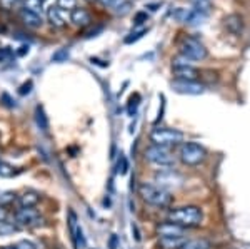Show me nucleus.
Returning <instances> with one entry per match:
<instances>
[{
  "instance_id": "nucleus-1",
  "label": "nucleus",
  "mask_w": 250,
  "mask_h": 249,
  "mask_svg": "<svg viewBox=\"0 0 250 249\" xmlns=\"http://www.w3.org/2000/svg\"><path fill=\"white\" fill-rule=\"evenodd\" d=\"M205 214L204 209L195 204H185V206L170 207L167 212V221L179 224L184 229H197L204 224Z\"/></svg>"
},
{
  "instance_id": "nucleus-2",
  "label": "nucleus",
  "mask_w": 250,
  "mask_h": 249,
  "mask_svg": "<svg viewBox=\"0 0 250 249\" xmlns=\"http://www.w3.org/2000/svg\"><path fill=\"white\" fill-rule=\"evenodd\" d=\"M139 196L145 204L157 209H170L173 196L170 191L157 186L155 182H142L139 186Z\"/></svg>"
},
{
  "instance_id": "nucleus-3",
  "label": "nucleus",
  "mask_w": 250,
  "mask_h": 249,
  "mask_svg": "<svg viewBox=\"0 0 250 249\" xmlns=\"http://www.w3.org/2000/svg\"><path fill=\"white\" fill-rule=\"evenodd\" d=\"M208 152L202 146V144L195 142V140H184L179 146V152H177V159L187 167H197L202 166L207 160Z\"/></svg>"
},
{
  "instance_id": "nucleus-4",
  "label": "nucleus",
  "mask_w": 250,
  "mask_h": 249,
  "mask_svg": "<svg viewBox=\"0 0 250 249\" xmlns=\"http://www.w3.org/2000/svg\"><path fill=\"white\" fill-rule=\"evenodd\" d=\"M148 139H150L152 144L155 146H162V147H175L180 146V144L185 140V136L182 131L179 129H172V127H154L148 134Z\"/></svg>"
},
{
  "instance_id": "nucleus-5",
  "label": "nucleus",
  "mask_w": 250,
  "mask_h": 249,
  "mask_svg": "<svg viewBox=\"0 0 250 249\" xmlns=\"http://www.w3.org/2000/svg\"><path fill=\"white\" fill-rule=\"evenodd\" d=\"M145 160L150 164H154L160 169V167H173L175 166V156L172 154L168 147H162V146H155V144H150V146L145 149L144 152Z\"/></svg>"
},
{
  "instance_id": "nucleus-6",
  "label": "nucleus",
  "mask_w": 250,
  "mask_h": 249,
  "mask_svg": "<svg viewBox=\"0 0 250 249\" xmlns=\"http://www.w3.org/2000/svg\"><path fill=\"white\" fill-rule=\"evenodd\" d=\"M14 221L17 229H30V227H39L43 224L42 214L35 207H20L14 212Z\"/></svg>"
},
{
  "instance_id": "nucleus-7",
  "label": "nucleus",
  "mask_w": 250,
  "mask_h": 249,
  "mask_svg": "<svg viewBox=\"0 0 250 249\" xmlns=\"http://www.w3.org/2000/svg\"><path fill=\"white\" fill-rule=\"evenodd\" d=\"M154 182L167 191L172 189V187L175 189V187H180L184 184V176L173 167H160L154 174Z\"/></svg>"
},
{
  "instance_id": "nucleus-8",
  "label": "nucleus",
  "mask_w": 250,
  "mask_h": 249,
  "mask_svg": "<svg viewBox=\"0 0 250 249\" xmlns=\"http://www.w3.org/2000/svg\"><path fill=\"white\" fill-rule=\"evenodd\" d=\"M179 49H180V55L187 60H204L208 55L205 45L195 37H184Z\"/></svg>"
},
{
  "instance_id": "nucleus-9",
  "label": "nucleus",
  "mask_w": 250,
  "mask_h": 249,
  "mask_svg": "<svg viewBox=\"0 0 250 249\" xmlns=\"http://www.w3.org/2000/svg\"><path fill=\"white\" fill-rule=\"evenodd\" d=\"M172 72H173V77L177 80H197L199 79V70H197L192 64H188V60L184 57L173 59Z\"/></svg>"
},
{
  "instance_id": "nucleus-10",
  "label": "nucleus",
  "mask_w": 250,
  "mask_h": 249,
  "mask_svg": "<svg viewBox=\"0 0 250 249\" xmlns=\"http://www.w3.org/2000/svg\"><path fill=\"white\" fill-rule=\"evenodd\" d=\"M172 89L177 94L182 95H202L205 92V86L199 80H172Z\"/></svg>"
},
{
  "instance_id": "nucleus-11",
  "label": "nucleus",
  "mask_w": 250,
  "mask_h": 249,
  "mask_svg": "<svg viewBox=\"0 0 250 249\" xmlns=\"http://www.w3.org/2000/svg\"><path fill=\"white\" fill-rule=\"evenodd\" d=\"M157 238H173V236H185L187 229L180 227L179 224L172 223V221H162L155 226Z\"/></svg>"
},
{
  "instance_id": "nucleus-12",
  "label": "nucleus",
  "mask_w": 250,
  "mask_h": 249,
  "mask_svg": "<svg viewBox=\"0 0 250 249\" xmlns=\"http://www.w3.org/2000/svg\"><path fill=\"white\" fill-rule=\"evenodd\" d=\"M102 5L110 9L115 15H127L128 12L134 9L130 0H99Z\"/></svg>"
},
{
  "instance_id": "nucleus-13",
  "label": "nucleus",
  "mask_w": 250,
  "mask_h": 249,
  "mask_svg": "<svg viewBox=\"0 0 250 249\" xmlns=\"http://www.w3.org/2000/svg\"><path fill=\"white\" fill-rule=\"evenodd\" d=\"M187 236H173V238H157L159 249H182Z\"/></svg>"
},
{
  "instance_id": "nucleus-14",
  "label": "nucleus",
  "mask_w": 250,
  "mask_h": 249,
  "mask_svg": "<svg viewBox=\"0 0 250 249\" xmlns=\"http://www.w3.org/2000/svg\"><path fill=\"white\" fill-rule=\"evenodd\" d=\"M42 196L37 191H25L20 196H17V204L19 207H35L40 203Z\"/></svg>"
},
{
  "instance_id": "nucleus-15",
  "label": "nucleus",
  "mask_w": 250,
  "mask_h": 249,
  "mask_svg": "<svg viewBox=\"0 0 250 249\" xmlns=\"http://www.w3.org/2000/svg\"><path fill=\"white\" fill-rule=\"evenodd\" d=\"M70 20L77 27H87L90 23V14L82 7H75L74 10H70Z\"/></svg>"
},
{
  "instance_id": "nucleus-16",
  "label": "nucleus",
  "mask_w": 250,
  "mask_h": 249,
  "mask_svg": "<svg viewBox=\"0 0 250 249\" xmlns=\"http://www.w3.org/2000/svg\"><path fill=\"white\" fill-rule=\"evenodd\" d=\"M20 19H22V22L25 23L27 27H30V29H39V27H42V15L34 14V12H30L27 9L20 10Z\"/></svg>"
},
{
  "instance_id": "nucleus-17",
  "label": "nucleus",
  "mask_w": 250,
  "mask_h": 249,
  "mask_svg": "<svg viewBox=\"0 0 250 249\" xmlns=\"http://www.w3.org/2000/svg\"><path fill=\"white\" fill-rule=\"evenodd\" d=\"M224 22H225L227 30H230L232 34H235V35L242 34V30H244V20H242L240 15H237V14L227 15V17L224 19Z\"/></svg>"
},
{
  "instance_id": "nucleus-18",
  "label": "nucleus",
  "mask_w": 250,
  "mask_h": 249,
  "mask_svg": "<svg viewBox=\"0 0 250 249\" xmlns=\"http://www.w3.org/2000/svg\"><path fill=\"white\" fill-rule=\"evenodd\" d=\"M47 19L54 27H59V29L60 27H65V19H63L59 7H50V9L47 10Z\"/></svg>"
},
{
  "instance_id": "nucleus-19",
  "label": "nucleus",
  "mask_w": 250,
  "mask_h": 249,
  "mask_svg": "<svg viewBox=\"0 0 250 249\" xmlns=\"http://www.w3.org/2000/svg\"><path fill=\"white\" fill-rule=\"evenodd\" d=\"M182 249H212V243L207 238H193L185 241Z\"/></svg>"
},
{
  "instance_id": "nucleus-20",
  "label": "nucleus",
  "mask_w": 250,
  "mask_h": 249,
  "mask_svg": "<svg viewBox=\"0 0 250 249\" xmlns=\"http://www.w3.org/2000/svg\"><path fill=\"white\" fill-rule=\"evenodd\" d=\"M67 226H68V234H70V239H72V244H74L75 241V232L79 229V219H77V214H75V211H68V216H67Z\"/></svg>"
},
{
  "instance_id": "nucleus-21",
  "label": "nucleus",
  "mask_w": 250,
  "mask_h": 249,
  "mask_svg": "<svg viewBox=\"0 0 250 249\" xmlns=\"http://www.w3.org/2000/svg\"><path fill=\"white\" fill-rule=\"evenodd\" d=\"M19 169L12 164L5 162V160H0V178H14L19 174Z\"/></svg>"
},
{
  "instance_id": "nucleus-22",
  "label": "nucleus",
  "mask_w": 250,
  "mask_h": 249,
  "mask_svg": "<svg viewBox=\"0 0 250 249\" xmlns=\"http://www.w3.org/2000/svg\"><path fill=\"white\" fill-rule=\"evenodd\" d=\"M35 120H37V126L42 131H48V119L45 115V111H43L42 106L35 107Z\"/></svg>"
},
{
  "instance_id": "nucleus-23",
  "label": "nucleus",
  "mask_w": 250,
  "mask_h": 249,
  "mask_svg": "<svg viewBox=\"0 0 250 249\" xmlns=\"http://www.w3.org/2000/svg\"><path fill=\"white\" fill-rule=\"evenodd\" d=\"M23 9H27V10H30V12H34V14H42V10H43V2L42 0H25V7Z\"/></svg>"
},
{
  "instance_id": "nucleus-24",
  "label": "nucleus",
  "mask_w": 250,
  "mask_h": 249,
  "mask_svg": "<svg viewBox=\"0 0 250 249\" xmlns=\"http://www.w3.org/2000/svg\"><path fill=\"white\" fill-rule=\"evenodd\" d=\"M14 201H17V196H15L14 192H10V191L0 192V206L2 207L9 206V204H12Z\"/></svg>"
},
{
  "instance_id": "nucleus-25",
  "label": "nucleus",
  "mask_w": 250,
  "mask_h": 249,
  "mask_svg": "<svg viewBox=\"0 0 250 249\" xmlns=\"http://www.w3.org/2000/svg\"><path fill=\"white\" fill-rule=\"evenodd\" d=\"M144 34H147V29L135 30V32H132L130 35H127V37L124 39V42H125V44H134V42H137L139 39H142V37H144Z\"/></svg>"
},
{
  "instance_id": "nucleus-26",
  "label": "nucleus",
  "mask_w": 250,
  "mask_h": 249,
  "mask_svg": "<svg viewBox=\"0 0 250 249\" xmlns=\"http://www.w3.org/2000/svg\"><path fill=\"white\" fill-rule=\"evenodd\" d=\"M127 171H128V160L124 154H120L119 162H117V172H119L120 176H124V174H127Z\"/></svg>"
},
{
  "instance_id": "nucleus-27",
  "label": "nucleus",
  "mask_w": 250,
  "mask_h": 249,
  "mask_svg": "<svg viewBox=\"0 0 250 249\" xmlns=\"http://www.w3.org/2000/svg\"><path fill=\"white\" fill-rule=\"evenodd\" d=\"M57 7L60 10H74L77 7V0H57Z\"/></svg>"
},
{
  "instance_id": "nucleus-28",
  "label": "nucleus",
  "mask_w": 250,
  "mask_h": 249,
  "mask_svg": "<svg viewBox=\"0 0 250 249\" xmlns=\"http://www.w3.org/2000/svg\"><path fill=\"white\" fill-rule=\"evenodd\" d=\"M17 231V226L15 224H10V223H0V236H9L12 232Z\"/></svg>"
},
{
  "instance_id": "nucleus-29",
  "label": "nucleus",
  "mask_w": 250,
  "mask_h": 249,
  "mask_svg": "<svg viewBox=\"0 0 250 249\" xmlns=\"http://www.w3.org/2000/svg\"><path fill=\"white\" fill-rule=\"evenodd\" d=\"M12 248H14V249H37V246H35L32 241H27V239L17 241L15 244H12Z\"/></svg>"
},
{
  "instance_id": "nucleus-30",
  "label": "nucleus",
  "mask_w": 250,
  "mask_h": 249,
  "mask_svg": "<svg viewBox=\"0 0 250 249\" xmlns=\"http://www.w3.org/2000/svg\"><path fill=\"white\" fill-rule=\"evenodd\" d=\"M192 2H193V9L205 12V14H208V10H210V3L207 0H192Z\"/></svg>"
},
{
  "instance_id": "nucleus-31",
  "label": "nucleus",
  "mask_w": 250,
  "mask_h": 249,
  "mask_svg": "<svg viewBox=\"0 0 250 249\" xmlns=\"http://www.w3.org/2000/svg\"><path fill=\"white\" fill-rule=\"evenodd\" d=\"M67 59H68L67 49H59L54 55H52V60H54V62H65Z\"/></svg>"
},
{
  "instance_id": "nucleus-32",
  "label": "nucleus",
  "mask_w": 250,
  "mask_h": 249,
  "mask_svg": "<svg viewBox=\"0 0 250 249\" xmlns=\"http://www.w3.org/2000/svg\"><path fill=\"white\" fill-rule=\"evenodd\" d=\"M139 100H140L139 94H135V95H132V97H130V104H128V114H130V115L135 114L137 107H139Z\"/></svg>"
},
{
  "instance_id": "nucleus-33",
  "label": "nucleus",
  "mask_w": 250,
  "mask_h": 249,
  "mask_svg": "<svg viewBox=\"0 0 250 249\" xmlns=\"http://www.w3.org/2000/svg\"><path fill=\"white\" fill-rule=\"evenodd\" d=\"M19 3V0H0V9L2 10H12Z\"/></svg>"
},
{
  "instance_id": "nucleus-34",
  "label": "nucleus",
  "mask_w": 250,
  "mask_h": 249,
  "mask_svg": "<svg viewBox=\"0 0 250 249\" xmlns=\"http://www.w3.org/2000/svg\"><path fill=\"white\" fill-rule=\"evenodd\" d=\"M147 19H148L147 12H137L134 22H135V25H142L144 22H147Z\"/></svg>"
},
{
  "instance_id": "nucleus-35",
  "label": "nucleus",
  "mask_w": 250,
  "mask_h": 249,
  "mask_svg": "<svg viewBox=\"0 0 250 249\" xmlns=\"http://www.w3.org/2000/svg\"><path fill=\"white\" fill-rule=\"evenodd\" d=\"M32 86H34V84H32V80H29V82H25V84H22V86H20V89H19V94L20 95L29 94V92L32 91Z\"/></svg>"
},
{
  "instance_id": "nucleus-36",
  "label": "nucleus",
  "mask_w": 250,
  "mask_h": 249,
  "mask_svg": "<svg viewBox=\"0 0 250 249\" xmlns=\"http://www.w3.org/2000/svg\"><path fill=\"white\" fill-rule=\"evenodd\" d=\"M12 57V50L7 49V47H3V49H0V60H5V59H10Z\"/></svg>"
},
{
  "instance_id": "nucleus-37",
  "label": "nucleus",
  "mask_w": 250,
  "mask_h": 249,
  "mask_svg": "<svg viewBox=\"0 0 250 249\" xmlns=\"http://www.w3.org/2000/svg\"><path fill=\"white\" fill-rule=\"evenodd\" d=\"M0 100H2V102L5 104V106H9V107H14L15 106L14 100L9 97V94H2V95H0Z\"/></svg>"
},
{
  "instance_id": "nucleus-38",
  "label": "nucleus",
  "mask_w": 250,
  "mask_h": 249,
  "mask_svg": "<svg viewBox=\"0 0 250 249\" xmlns=\"http://www.w3.org/2000/svg\"><path fill=\"white\" fill-rule=\"evenodd\" d=\"M108 248H110V249H117V248H119V239H117V234L110 236V239H108Z\"/></svg>"
},
{
  "instance_id": "nucleus-39",
  "label": "nucleus",
  "mask_w": 250,
  "mask_h": 249,
  "mask_svg": "<svg viewBox=\"0 0 250 249\" xmlns=\"http://www.w3.org/2000/svg\"><path fill=\"white\" fill-rule=\"evenodd\" d=\"M7 218H9V212H7L5 207L0 206V223H5Z\"/></svg>"
},
{
  "instance_id": "nucleus-40",
  "label": "nucleus",
  "mask_w": 250,
  "mask_h": 249,
  "mask_svg": "<svg viewBox=\"0 0 250 249\" xmlns=\"http://www.w3.org/2000/svg\"><path fill=\"white\" fill-rule=\"evenodd\" d=\"M132 232H134V234H135V241H137V243H139V241L142 239V238H140V231H139V227H137L135 224H132Z\"/></svg>"
},
{
  "instance_id": "nucleus-41",
  "label": "nucleus",
  "mask_w": 250,
  "mask_h": 249,
  "mask_svg": "<svg viewBox=\"0 0 250 249\" xmlns=\"http://www.w3.org/2000/svg\"><path fill=\"white\" fill-rule=\"evenodd\" d=\"M25 54H29V47L22 45L20 47V50H17V55H25Z\"/></svg>"
},
{
  "instance_id": "nucleus-42",
  "label": "nucleus",
  "mask_w": 250,
  "mask_h": 249,
  "mask_svg": "<svg viewBox=\"0 0 250 249\" xmlns=\"http://www.w3.org/2000/svg\"><path fill=\"white\" fill-rule=\"evenodd\" d=\"M87 2H95V0H87Z\"/></svg>"
},
{
  "instance_id": "nucleus-43",
  "label": "nucleus",
  "mask_w": 250,
  "mask_h": 249,
  "mask_svg": "<svg viewBox=\"0 0 250 249\" xmlns=\"http://www.w3.org/2000/svg\"><path fill=\"white\" fill-rule=\"evenodd\" d=\"M42 2H47V0H42Z\"/></svg>"
}]
</instances>
